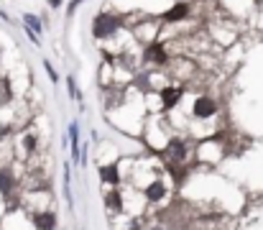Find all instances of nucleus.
<instances>
[{"label":"nucleus","instance_id":"nucleus-15","mask_svg":"<svg viewBox=\"0 0 263 230\" xmlns=\"http://www.w3.org/2000/svg\"><path fill=\"white\" fill-rule=\"evenodd\" d=\"M49 3H51V8H59V5H61V0H49Z\"/></svg>","mask_w":263,"mask_h":230},{"label":"nucleus","instance_id":"nucleus-6","mask_svg":"<svg viewBox=\"0 0 263 230\" xmlns=\"http://www.w3.org/2000/svg\"><path fill=\"white\" fill-rule=\"evenodd\" d=\"M179 97H181V90L179 87H166L164 92H161V102H164V108H174V105L179 102Z\"/></svg>","mask_w":263,"mask_h":230},{"label":"nucleus","instance_id":"nucleus-14","mask_svg":"<svg viewBox=\"0 0 263 230\" xmlns=\"http://www.w3.org/2000/svg\"><path fill=\"white\" fill-rule=\"evenodd\" d=\"M44 67H46V72H49V77L54 79V82H57L59 77H57V72H54V69H51V64H49V61H44Z\"/></svg>","mask_w":263,"mask_h":230},{"label":"nucleus","instance_id":"nucleus-7","mask_svg":"<svg viewBox=\"0 0 263 230\" xmlns=\"http://www.w3.org/2000/svg\"><path fill=\"white\" fill-rule=\"evenodd\" d=\"M100 176H102V182H107V184L120 182V176H117V166H102V169H100Z\"/></svg>","mask_w":263,"mask_h":230},{"label":"nucleus","instance_id":"nucleus-13","mask_svg":"<svg viewBox=\"0 0 263 230\" xmlns=\"http://www.w3.org/2000/svg\"><path fill=\"white\" fill-rule=\"evenodd\" d=\"M79 3H85V0H72V3H69V8H67V13H69V15H74V11L79 8Z\"/></svg>","mask_w":263,"mask_h":230},{"label":"nucleus","instance_id":"nucleus-8","mask_svg":"<svg viewBox=\"0 0 263 230\" xmlns=\"http://www.w3.org/2000/svg\"><path fill=\"white\" fill-rule=\"evenodd\" d=\"M164 192H166L164 184H161V182H153L151 187L146 189V197H148V200H161V197H164Z\"/></svg>","mask_w":263,"mask_h":230},{"label":"nucleus","instance_id":"nucleus-2","mask_svg":"<svg viewBox=\"0 0 263 230\" xmlns=\"http://www.w3.org/2000/svg\"><path fill=\"white\" fill-rule=\"evenodd\" d=\"M166 158L171 161H184L187 158V144L181 138H171L169 146H166Z\"/></svg>","mask_w":263,"mask_h":230},{"label":"nucleus","instance_id":"nucleus-16","mask_svg":"<svg viewBox=\"0 0 263 230\" xmlns=\"http://www.w3.org/2000/svg\"><path fill=\"white\" fill-rule=\"evenodd\" d=\"M156 230H161V228H156Z\"/></svg>","mask_w":263,"mask_h":230},{"label":"nucleus","instance_id":"nucleus-5","mask_svg":"<svg viewBox=\"0 0 263 230\" xmlns=\"http://www.w3.org/2000/svg\"><path fill=\"white\" fill-rule=\"evenodd\" d=\"M189 15V5L187 3H176L174 8H169V11L164 13V21L166 23H179V21H184Z\"/></svg>","mask_w":263,"mask_h":230},{"label":"nucleus","instance_id":"nucleus-1","mask_svg":"<svg viewBox=\"0 0 263 230\" xmlns=\"http://www.w3.org/2000/svg\"><path fill=\"white\" fill-rule=\"evenodd\" d=\"M120 18L117 15H113V13H100L97 18H95V23H92V33H95V39H110V36H115V31L120 29Z\"/></svg>","mask_w":263,"mask_h":230},{"label":"nucleus","instance_id":"nucleus-10","mask_svg":"<svg viewBox=\"0 0 263 230\" xmlns=\"http://www.w3.org/2000/svg\"><path fill=\"white\" fill-rule=\"evenodd\" d=\"M11 187H13V179L8 172H0V192L3 194H11Z\"/></svg>","mask_w":263,"mask_h":230},{"label":"nucleus","instance_id":"nucleus-11","mask_svg":"<svg viewBox=\"0 0 263 230\" xmlns=\"http://www.w3.org/2000/svg\"><path fill=\"white\" fill-rule=\"evenodd\" d=\"M23 23L29 26V29H33L36 33H41V23H39V18H36L33 13H26V15H23Z\"/></svg>","mask_w":263,"mask_h":230},{"label":"nucleus","instance_id":"nucleus-3","mask_svg":"<svg viewBox=\"0 0 263 230\" xmlns=\"http://www.w3.org/2000/svg\"><path fill=\"white\" fill-rule=\"evenodd\" d=\"M166 46L159 41H153L151 46L146 49V61H153V64H166Z\"/></svg>","mask_w":263,"mask_h":230},{"label":"nucleus","instance_id":"nucleus-12","mask_svg":"<svg viewBox=\"0 0 263 230\" xmlns=\"http://www.w3.org/2000/svg\"><path fill=\"white\" fill-rule=\"evenodd\" d=\"M107 207H113V210H117V207H120V197H117V194H107Z\"/></svg>","mask_w":263,"mask_h":230},{"label":"nucleus","instance_id":"nucleus-4","mask_svg":"<svg viewBox=\"0 0 263 230\" xmlns=\"http://www.w3.org/2000/svg\"><path fill=\"white\" fill-rule=\"evenodd\" d=\"M217 110V105L212 97H197V102H194V115L197 118H210V115Z\"/></svg>","mask_w":263,"mask_h":230},{"label":"nucleus","instance_id":"nucleus-9","mask_svg":"<svg viewBox=\"0 0 263 230\" xmlns=\"http://www.w3.org/2000/svg\"><path fill=\"white\" fill-rule=\"evenodd\" d=\"M36 225H39L41 230H54V215H36Z\"/></svg>","mask_w":263,"mask_h":230}]
</instances>
